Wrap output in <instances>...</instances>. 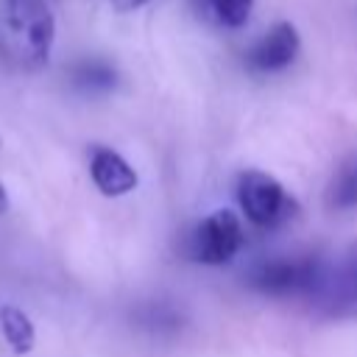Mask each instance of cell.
Listing matches in <instances>:
<instances>
[{"label": "cell", "mask_w": 357, "mask_h": 357, "mask_svg": "<svg viewBox=\"0 0 357 357\" xmlns=\"http://www.w3.org/2000/svg\"><path fill=\"white\" fill-rule=\"evenodd\" d=\"M254 0H198V11L220 28H243L251 17Z\"/></svg>", "instance_id": "9"}, {"label": "cell", "mask_w": 357, "mask_h": 357, "mask_svg": "<svg viewBox=\"0 0 357 357\" xmlns=\"http://www.w3.org/2000/svg\"><path fill=\"white\" fill-rule=\"evenodd\" d=\"M298 31L290 22H276L273 28H268L245 53V64L254 73H279L284 67L293 64V59L298 56Z\"/></svg>", "instance_id": "6"}, {"label": "cell", "mask_w": 357, "mask_h": 357, "mask_svg": "<svg viewBox=\"0 0 357 357\" xmlns=\"http://www.w3.org/2000/svg\"><path fill=\"white\" fill-rule=\"evenodd\" d=\"M8 209V195H6V190H3V184H0V215Z\"/></svg>", "instance_id": "13"}, {"label": "cell", "mask_w": 357, "mask_h": 357, "mask_svg": "<svg viewBox=\"0 0 357 357\" xmlns=\"http://www.w3.org/2000/svg\"><path fill=\"white\" fill-rule=\"evenodd\" d=\"M0 329H3V337L6 343L17 351V354H28L36 343V332H33V324L31 318L20 310V307H0Z\"/></svg>", "instance_id": "8"}, {"label": "cell", "mask_w": 357, "mask_h": 357, "mask_svg": "<svg viewBox=\"0 0 357 357\" xmlns=\"http://www.w3.org/2000/svg\"><path fill=\"white\" fill-rule=\"evenodd\" d=\"M326 265L315 257L304 259H271L251 273V284L273 298H315L324 282Z\"/></svg>", "instance_id": "2"}, {"label": "cell", "mask_w": 357, "mask_h": 357, "mask_svg": "<svg viewBox=\"0 0 357 357\" xmlns=\"http://www.w3.org/2000/svg\"><path fill=\"white\" fill-rule=\"evenodd\" d=\"M142 3H148V0H112V6H114L117 11H134V8H139Z\"/></svg>", "instance_id": "12"}, {"label": "cell", "mask_w": 357, "mask_h": 357, "mask_svg": "<svg viewBox=\"0 0 357 357\" xmlns=\"http://www.w3.org/2000/svg\"><path fill=\"white\" fill-rule=\"evenodd\" d=\"M75 78H78V84L81 86H112L114 84V73L106 67V64H100V61H89V64H81L78 67V73H75Z\"/></svg>", "instance_id": "11"}, {"label": "cell", "mask_w": 357, "mask_h": 357, "mask_svg": "<svg viewBox=\"0 0 357 357\" xmlns=\"http://www.w3.org/2000/svg\"><path fill=\"white\" fill-rule=\"evenodd\" d=\"M326 204L335 206V209H351V206H357V159L349 162L337 173V178L329 187Z\"/></svg>", "instance_id": "10"}, {"label": "cell", "mask_w": 357, "mask_h": 357, "mask_svg": "<svg viewBox=\"0 0 357 357\" xmlns=\"http://www.w3.org/2000/svg\"><path fill=\"white\" fill-rule=\"evenodd\" d=\"M329 318H357V251L335 268L326 265L324 282L312 298Z\"/></svg>", "instance_id": "5"}, {"label": "cell", "mask_w": 357, "mask_h": 357, "mask_svg": "<svg viewBox=\"0 0 357 357\" xmlns=\"http://www.w3.org/2000/svg\"><path fill=\"white\" fill-rule=\"evenodd\" d=\"M243 240H245V234H243L237 215L229 209H215L192 229V234L187 240V251L195 262L226 265L243 248Z\"/></svg>", "instance_id": "3"}, {"label": "cell", "mask_w": 357, "mask_h": 357, "mask_svg": "<svg viewBox=\"0 0 357 357\" xmlns=\"http://www.w3.org/2000/svg\"><path fill=\"white\" fill-rule=\"evenodd\" d=\"M89 176L95 181V187L109 195V198H120L126 192H131L137 187V173L134 167L112 148H95L89 156Z\"/></svg>", "instance_id": "7"}, {"label": "cell", "mask_w": 357, "mask_h": 357, "mask_svg": "<svg viewBox=\"0 0 357 357\" xmlns=\"http://www.w3.org/2000/svg\"><path fill=\"white\" fill-rule=\"evenodd\" d=\"M8 28L22 39L31 61L42 64L53 45V14L45 0H6Z\"/></svg>", "instance_id": "4"}, {"label": "cell", "mask_w": 357, "mask_h": 357, "mask_svg": "<svg viewBox=\"0 0 357 357\" xmlns=\"http://www.w3.org/2000/svg\"><path fill=\"white\" fill-rule=\"evenodd\" d=\"M237 204L257 229H282L298 212L296 198L268 173L245 170L237 176Z\"/></svg>", "instance_id": "1"}]
</instances>
